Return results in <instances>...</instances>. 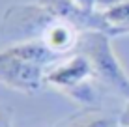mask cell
Masks as SVG:
<instances>
[{
    "label": "cell",
    "instance_id": "cell-1",
    "mask_svg": "<svg viewBox=\"0 0 129 127\" xmlns=\"http://www.w3.org/2000/svg\"><path fill=\"white\" fill-rule=\"evenodd\" d=\"M112 36L105 32H81L77 52L90 60L92 71L101 88L112 92L127 101L129 99V75L114 52Z\"/></svg>",
    "mask_w": 129,
    "mask_h": 127
},
{
    "label": "cell",
    "instance_id": "cell-2",
    "mask_svg": "<svg viewBox=\"0 0 129 127\" xmlns=\"http://www.w3.org/2000/svg\"><path fill=\"white\" fill-rule=\"evenodd\" d=\"M47 67L36 62L0 58V84L21 94H38L45 84Z\"/></svg>",
    "mask_w": 129,
    "mask_h": 127
},
{
    "label": "cell",
    "instance_id": "cell-3",
    "mask_svg": "<svg viewBox=\"0 0 129 127\" xmlns=\"http://www.w3.org/2000/svg\"><path fill=\"white\" fill-rule=\"evenodd\" d=\"M94 71H92L90 60L82 54V52H75V54L68 56L64 60H58L47 67L45 73V84L54 88L60 94H66L68 90L81 86L84 82L92 80Z\"/></svg>",
    "mask_w": 129,
    "mask_h": 127
},
{
    "label": "cell",
    "instance_id": "cell-4",
    "mask_svg": "<svg viewBox=\"0 0 129 127\" xmlns=\"http://www.w3.org/2000/svg\"><path fill=\"white\" fill-rule=\"evenodd\" d=\"M79 36H81V32H79L73 24L66 23V21L54 19L45 26V30L41 32L39 39L45 43V47L52 54H56L58 58H62V56L68 54V52L77 51Z\"/></svg>",
    "mask_w": 129,
    "mask_h": 127
},
{
    "label": "cell",
    "instance_id": "cell-5",
    "mask_svg": "<svg viewBox=\"0 0 129 127\" xmlns=\"http://www.w3.org/2000/svg\"><path fill=\"white\" fill-rule=\"evenodd\" d=\"M56 127H120L118 118L105 114L101 108H81L79 112L68 116Z\"/></svg>",
    "mask_w": 129,
    "mask_h": 127
},
{
    "label": "cell",
    "instance_id": "cell-6",
    "mask_svg": "<svg viewBox=\"0 0 129 127\" xmlns=\"http://www.w3.org/2000/svg\"><path fill=\"white\" fill-rule=\"evenodd\" d=\"M107 24L112 30V37L129 34V2H120L101 10Z\"/></svg>",
    "mask_w": 129,
    "mask_h": 127
},
{
    "label": "cell",
    "instance_id": "cell-7",
    "mask_svg": "<svg viewBox=\"0 0 129 127\" xmlns=\"http://www.w3.org/2000/svg\"><path fill=\"white\" fill-rule=\"evenodd\" d=\"M0 127H13V114L4 105H0Z\"/></svg>",
    "mask_w": 129,
    "mask_h": 127
},
{
    "label": "cell",
    "instance_id": "cell-8",
    "mask_svg": "<svg viewBox=\"0 0 129 127\" xmlns=\"http://www.w3.org/2000/svg\"><path fill=\"white\" fill-rule=\"evenodd\" d=\"M75 6H79L81 10H86V11H95L97 6H99V0H71Z\"/></svg>",
    "mask_w": 129,
    "mask_h": 127
},
{
    "label": "cell",
    "instance_id": "cell-9",
    "mask_svg": "<svg viewBox=\"0 0 129 127\" xmlns=\"http://www.w3.org/2000/svg\"><path fill=\"white\" fill-rule=\"evenodd\" d=\"M118 125L120 127H129V99L125 101V105H123L122 112L118 114Z\"/></svg>",
    "mask_w": 129,
    "mask_h": 127
},
{
    "label": "cell",
    "instance_id": "cell-10",
    "mask_svg": "<svg viewBox=\"0 0 129 127\" xmlns=\"http://www.w3.org/2000/svg\"><path fill=\"white\" fill-rule=\"evenodd\" d=\"M120 2H129V0H99V6H97V10H105V8L114 6V4H120Z\"/></svg>",
    "mask_w": 129,
    "mask_h": 127
}]
</instances>
